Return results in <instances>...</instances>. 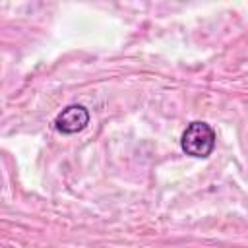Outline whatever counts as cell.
Segmentation results:
<instances>
[{"instance_id": "1", "label": "cell", "mask_w": 248, "mask_h": 248, "mask_svg": "<svg viewBox=\"0 0 248 248\" xmlns=\"http://www.w3.org/2000/svg\"><path fill=\"white\" fill-rule=\"evenodd\" d=\"M215 130L202 120H194L186 126V130L180 136V147L186 155L196 159H205L215 149Z\"/></svg>"}, {"instance_id": "2", "label": "cell", "mask_w": 248, "mask_h": 248, "mask_svg": "<svg viewBox=\"0 0 248 248\" xmlns=\"http://www.w3.org/2000/svg\"><path fill=\"white\" fill-rule=\"evenodd\" d=\"M89 118H91L89 116V110L83 105H68V107H64L56 114L54 128L60 134L72 136V134H78V132L85 130L87 124H89Z\"/></svg>"}]
</instances>
